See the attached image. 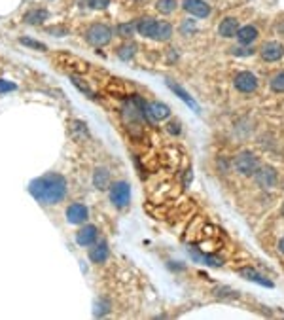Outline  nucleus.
Returning a JSON list of instances; mask_svg holds the SVG:
<instances>
[{
  "label": "nucleus",
  "mask_w": 284,
  "mask_h": 320,
  "mask_svg": "<svg viewBox=\"0 0 284 320\" xmlns=\"http://www.w3.org/2000/svg\"><path fill=\"white\" fill-rule=\"evenodd\" d=\"M28 191L32 193V197L42 205H57L59 201L65 199L67 195V180L61 175H46L40 176L36 180L30 182L28 186Z\"/></svg>",
  "instance_id": "1"
},
{
  "label": "nucleus",
  "mask_w": 284,
  "mask_h": 320,
  "mask_svg": "<svg viewBox=\"0 0 284 320\" xmlns=\"http://www.w3.org/2000/svg\"><path fill=\"white\" fill-rule=\"evenodd\" d=\"M233 167H235V171L237 173H241L242 176H252L260 169V160L256 158L254 154H250V152H242L239 154L235 161H233Z\"/></svg>",
  "instance_id": "2"
},
{
  "label": "nucleus",
  "mask_w": 284,
  "mask_h": 320,
  "mask_svg": "<svg viewBox=\"0 0 284 320\" xmlns=\"http://www.w3.org/2000/svg\"><path fill=\"white\" fill-rule=\"evenodd\" d=\"M85 38H87V42L93 46H104L110 42V38H112V30L108 25H102V23H95V25H91L87 32H85Z\"/></svg>",
  "instance_id": "3"
},
{
  "label": "nucleus",
  "mask_w": 284,
  "mask_h": 320,
  "mask_svg": "<svg viewBox=\"0 0 284 320\" xmlns=\"http://www.w3.org/2000/svg\"><path fill=\"white\" fill-rule=\"evenodd\" d=\"M110 201L118 208H125L131 203V186L127 182H114L110 188Z\"/></svg>",
  "instance_id": "4"
},
{
  "label": "nucleus",
  "mask_w": 284,
  "mask_h": 320,
  "mask_svg": "<svg viewBox=\"0 0 284 320\" xmlns=\"http://www.w3.org/2000/svg\"><path fill=\"white\" fill-rule=\"evenodd\" d=\"M182 8L193 17H209L211 15V6L205 0H182Z\"/></svg>",
  "instance_id": "5"
},
{
  "label": "nucleus",
  "mask_w": 284,
  "mask_h": 320,
  "mask_svg": "<svg viewBox=\"0 0 284 320\" xmlns=\"http://www.w3.org/2000/svg\"><path fill=\"white\" fill-rule=\"evenodd\" d=\"M254 176L258 186L263 189L275 188V184H277V171L273 167H260L254 173Z\"/></svg>",
  "instance_id": "6"
},
{
  "label": "nucleus",
  "mask_w": 284,
  "mask_h": 320,
  "mask_svg": "<svg viewBox=\"0 0 284 320\" xmlns=\"http://www.w3.org/2000/svg\"><path fill=\"white\" fill-rule=\"evenodd\" d=\"M235 88L241 93H252L258 89V78L252 72H239L235 76Z\"/></svg>",
  "instance_id": "7"
},
{
  "label": "nucleus",
  "mask_w": 284,
  "mask_h": 320,
  "mask_svg": "<svg viewBox=\"0 0 284 320\" xmlns=\"http://www.w3.org/2000/svg\"><path fill=\"white\" fill-rule=\"evenodd\" d=\"M260 55H261L263 61H267V63H275V61L283 59L284 46L279 44V42H265V44L261 46V49H260Z\"/></svg>",
  "instance_id": "8"
},
{
  "label": "nucleus",
  "mask_w": 284,
  "mask_h": 320,
  "mask_svg": "<svg viewBox=\"0 0 284 320\" xmlns=\"http://www.w3.org/2000/svg\"><path fill=\"white\" fill-rule=\"evenodd\" d=\"M87 216H89V210L82 203H72L67 208V220L71 224H84L85 220H87Z\"/></svg>",
  "instance_id": "9"
},
{
  "label": "nucleus",
  "mask_w": 284,
  "mask_h": 320,
  "mask_svg": "<svg viewBox=\"0 0 284 320\" xmlns=\"http://www.w3.org/2000/svg\"><path fill=\"white\" fill-rule=\"evenodd\" d=\"M237 32H239V21H237L235 17H226V19L220 21V25H218V34H220L222 38H235Z\"/></svg>",
  "instance_id": "10"
},
{
  "label": "nucleus",
  "mask_w": 284,
  "mask_h": 320,
  "mask_svg": "<svg viewBox=\"0 0 284 320\" xmlns=\"http://www.w3.org/2000/svg\"><path fill=\"white\" fill-rule=\"evenodd\" d=\"M97 235H99V231H97L95 226H85V228H82L80 231L76 233V243L80 247H91L93 241L97 239Z\"/></svg>",
  "instance_id": "11"
},
{
  "label": "nucleus",
  "mask_w": 284,
  "mask_h": 320,
  "mask_svg": "<svg viewBox=\"0 0 284 320\" xmlns=\"http://www.w3.org/2000/svg\"><path fill=\"white\" fill-rule=\"evenodd\" d=\"M170 116V108L163 102H152L148 104V117L152 121H161V119H167Z\"/></svg>",
  "instance_id": "12"
},
{
  "label": "nucleus",
  "mask_w": 284,
  "mask_h": 320,
  "mask_svg": "<svg viewBox=\"0 0 284 320\" xmlns=\"http://www.w3.org/2000/svg\"><path fill=\"white\" fill-rule=\"evenodd\" d=\"M156 29H157V21L154 17H144L139 21V25H137V30L141 32L142 36H146V38H154L156 36Z\"/></svg>",
  "instance_id": "13"
},
{
  "label": "nucleus",
  "mask_w": 284,
  "mask_h": 320,
  "mask_svg": "<svg viewBox=\"0 0 284 320\" xmlns=\"http://www.w3.org/2000/svg\"><path fill=\"white\" fill-rule=\"evenodd\" d=\"M235 38H237V40H239V44H242V46L252 44V42H256V38H258V29H256V27H252V25L241 27Z\"/></svg>",
  "instance_id": "14"
},
{
  "label": "nucleus",
  "mask_w": 284,
  "mask_h": 320,
  "mask_svg": "<svg viewBox=\"0 0 284 320\" xmlns=\"http://www.w3.org/2000/svg\"><path fill=\"white\" fill-rule=\"evenodd\" d=\"M108 258V245L106 243H99L89 250V260L93 263H102Z\"/></svg>",
  "instance_id": "15"
},
{
  "label": "nucleus",
  "mask_w": 284,
  "mask_h": 320,
  "mask_svg": "<svg viewBox=\"0 0 284 320\" xmlns=\"http://www.w3.org/2000/svg\"><path fill=\"white\" fill-rule=\"evenodd\" d=\"M239 273H241V276H244L246 280L258 282V284H261V286H273V282H271V280H267L265 276H261L258 271H254L252 267H242Z\"/></svg>",
  "instance_id": "16"
},
{
  "label": "nucleus",
  "mask_w": 284,
  "mask_h": 320,
  "mask_svg": "<svg viewBox=\"0 0 284 320\" xmlns=\"http://www.w3.org/2000/svg\"><path fill=\"white\" fill-rule=\"evenodd\" d=\"M170 36H172V25L167 23V21H157L154 40H157V42H167V40H170Z\"/></svg>",
  "instance_id": "17"
},
{
  "label": "nucleus",
  "mask_w": 284,
  "mask_h": 320,
  "mask_svg": "<svg viewBox=\"0 0 284 320\" xmlns=\"http://www.w3.org/2000/svg\"><path fill=\"white\" fill-rule=\"evenodd\" d=\"M93 184L97 189H106L110 184V173L106 169H97L93 173Z\"/></svg>",
  "instance_id": "18"
},
{
  "label": "nucleus",
  "mask_w": 284,
  "mask_h": 320,
  "mask_svg": "<svg viewBox=\"0 0 284 320\" xmlns=\"http://www.w3.org/2000/svg\"><path fill=\"white\" fill-rule=\"evenodd\" d=\"M167 86H169L170 89H172V91H174V93H176V95H178V97H180V99H182V101L186 102V104H188V106H189V108H193V110H195V112H199V106H197V102L193 101V99H191V97H189V95H188V93H186L184 89L180 88V86H176V84H174V82H167Z\"/></svg>",
  "instance_id": "19"
},
{
  "label": "nucleus",
  "mask_w": 284,
  "mask_h": 320,
  "mask_svg": "<svg viewBox=\"0 0 284 320\" xmlns=\"http://www.w3.org/2000/svg\"><path fill=\"white\" fill-rule=\"evenodd\" d=\"M135 51H137V46L133 44V42H127V44L118 47V57L121 59V61H129V59H133Z\"/></svg>",
  "instance_id": "20"
},
{
  "label": "nucleus",
  "mask_w": 284,
  "mask_h": 320,
  "mask_svg": "<svg viewBox=\"0 0 284 320\" xmlns=\"http://www.w3.org/2000/svg\"><path fill=\"white\" fill-rule=\"evenodd\" d=\"M46 17H47V12H46V10H32V12H28V14L25 15V23L38 25V23H42Z\"/></svg>",
  "instance_id": "21"
},
{
  "label": "nucleus",
  "mask_w": 284,
  "mask_h": 320,
  "mask_svg": "<svg viewBox=\"0 0 284 320\" xmlns=\"http://www.w3.org/2000/svg\"><path fill=\"white\" fill-rule=\"evenodd\" d=\"M135 30H137V27H135L133 23H121V25H118V36L129 40V38H133Z\"/></svg>",
  "instance_id": "22"
},
{
  "label": "nucleus",
  "mask_w": 284,
  "mask_h": 320,
  "mask_svg": "<svg viewBox=\"0 0 284 320\" xmlns=\"http://www.w3.org/2000/svg\"><path fill=\"white\" fill-rule=\"evenodd\" d=\"M176 0H159L157 2V10L161 12V14H172L174 10H176Z\"/></svg>",
  "instance_id": "23"
},
{
  "label": "nucleus",
  "mask_w": 284,
  "mask_h": 320,
  "mask_svg": "<svg viewBox=\"0 0 284 320\" xmlns=\"http://www.w3.org/2000/svg\"><path fill=\"white\" fill-rule=\"evenodd\" d=\"M271 89H273L275 93H284V70L273 76V80H271Z\"/></svg>",
  "instance_id": "24"
},
{
  "label": "nucleus",
  "mask_w": 284,
  "mask_h": 320,
  "mask_svg": "<svg viewBox=\"0 0 284 320\" xmlns=\"http://www.w3.org/2000/svg\"><path fill=\"white\" fill-rule=\"evenodd\" d=\"M72 82H74V86H76V88L80 89V91H84L85 95H89V97H91V99H93V97H95V95H93V91H91V89H89V86H84V84H82V80H80V78H76V76H72Z\"/></svg>",
  "instance_id": "25"
},
{
  "label": "nucleus",
  "mask_w": 284,
  "mask_h": 320,
  "mask_svg": "<svg viewBox=\"0 0 284 320\" xmlns=\"http://www.w3.org/2000/svg\"><path fill=\"white\" fill-rule=\"evenodd\" d=\"M23 46H28V47H32V49H46V46L42 42H36V40H30V38H21L19 40Z\"/></svg>",
  "instance_id": "26"
},
{
  "label": "nucleus",
  "mask_w": 284,
  "mask_h": 320,
  "mask_svg": "<svg viewBox=\"0 0 284 320\" xmlns=\"http://www.w3.org/2000/svg\"><path fill=\"white\" fill-rule=\"evenodd\" d=\"M87 4H89L93 10H104V8L110 4V0H87Z\"/></svg>",
  "instance_id": "27"
},
{
  "label": "nucleus",
  "mask_w": 284,
  "mask_h": 320,
  "mask_svg": "<svg viewBox=\"0 0 284 320\" xmlns=\"http://www.w3.org/2000/svg\"><path fill=\"white\" fill-rule=\"evenodd\" d=\"M15 84L12 82H6V80H0V93H8V91H14Z\"/></svg>",
  "instance_id": "28"
},
{
  "label": "nucleus",
  "mask_w": 284,
  "mask_h": 320,
  "mask_svg": "<svg viewBox=\"0 0 284 320\" xmlns=\"http://www.w3.org/2000/svg\"><path fill=\"white\" fill-rule=\"evenodd\" d=\"M167 131L170 135H180V123L178 121H170L169 125H167Z\"/></svg>",
  "instance_id": "29"
},
{
  "label": "nucleus",
  "mask_w": 284,
  "mask_h": 320,
  "mask_svg": "<svg viewBox=\"0 0 284 320\" xmlns=\"http://www.w3.org/2000/svg\"><path fill=\"white\" fill-rule=\"evenodd\" d=\"M279 250H281V252L284 254V237L281 239V243H279Z\"/></svg>",
  "instance_id": "30"
},
{
  "label": "nucleus",
  "mask_w": 284,
  "mask_h": 320,
  "mask_svg": "<svg viewBox=\"0 0 284 320\" xmlns=\"http://www.w3.org/2000/svg\"><path fill=\"white\" fill-rule=\"evenodd\" d=\"M283 216H284V205H283Z\"/></svg>",
  "instance_id": "31"
}]
</instances>
